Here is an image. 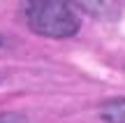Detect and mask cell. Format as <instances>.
<instances>
[{
  "label": "cell",
  "mask_w": 125,
  "mask_h": 123,
  "mask_svg": "<svg viewBox=\"0 0 125 123\" xmlns=\"http://www.w3.org/2000/svg\"><path fill=\"white\" fill-rule=\"evenodd\" d=\"M23 14H26L28 28L32 33L44 35V37H53V40L72 37L81 26L79 14L72 9V5L70 2H60V0L26 2Z\"/></svg>",
  "instance_id": "obj_1"
},
{
  "label": "cell",
  "mask_w": 125,
  "mask_h": 123,
  "mask_svg": "<svg viewBox=\"0 0 125 123\" xmlns=\"http://www.w3.org/2000/svg\"><path fill=\"white\" fill-rule=\"evenodd\" d=\"M100 116L104 123H125V98H114L100 107Z\"/></svg>",
  "instance_id": "obj_2"
},
{
  "label": "cell",
  "mask_w": 125,
  "mask_h": 123,
  "mask_svg": "<svg viewBox=\"0 0 125 123\" xmlns=\"http://www.w3.org/2000/svg\"><path fill=\"white\" fill-rule=\"evenodd\" d=\"M0 123H28L26 116L14 114V112H7V114H0Z\"/></svg>",
  "instance_id": "obj_3"
}]
</instances>
